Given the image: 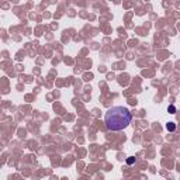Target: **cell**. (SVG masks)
Segmentation results:
<instances>
[{
  "label": "cell",
  "mask_w": 180,
  "mask_h": 180,
  "mask_svg": "<svg viewBox=\"0 0 180 180\" xmlns=\"http://www.w3.org/2000/svg\"><path fill=\"white\" fill-rule=\"evenodd\" d=\"M167 111H169L170 114H176V107H174V106H172V104H170V106L167 107Z\"/></svg>",
  "instance_id": "3"
},
{
  "label": "cell",
  "mask_w": 180,
  "mask_h": 180,
  "mask_svg": "<svg viewBox=\"0 0 180 180\" xmlns=\"http://www.w3.org/2000/svg\"><path fill=\"white\" fill-rule=\"evenodd\" d=\"M134 162H135V158H128L127 159V165H132Z\"/></svg>",
  "instance_id": "4"
},
{
  "label": "cell",
  "mask_w": 180,
  "mask_h": 180,
  "mask_svg": "<svg viewBox=\"0 0 180 180\" xmlns=\"http://www.w3.org/2000/svg\"><path fill=\"white\" fill-rule=\"evenodd\" d=\"M131 121H132V114L124 106H116L110 109L104 117L106 127L110 131H121V129L127 128L131 124Z\"/></svg>",
  "instance_id": "1"
},
{
  "label": "cell",
  "mask_w": 180,
  "mask_h": 180,
  "mask_svg": "<svg viewBox=\"0 0 180 180\" xmlns=\"http://www.w3.org/2000/svg\"><path fill=\"white\" fill-rule=\"evenodd\" d=\"M166 129H167V131H170V132H173L174 129H176V124H174V122H167V124H166Z\"/></svg>",
  "instance_id": "2"
}]
</instances>
